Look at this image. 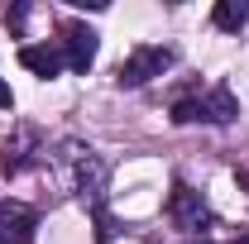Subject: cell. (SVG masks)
<instances>
[{
	"label": "cell",
	"mask_w": 249,
	"mask_h": 244,
	"mask_svg": "<svg viewBox=\"0 0 249 244\" xmlns=\"http://www.w3.org/2000/svg\"><path fill=\"white\" fill-rule=\"evenodd\" d=\"M34 144H38V134H34V129H19V139L5 144V153H0V168H5V173H24V163L34 158L29 153Z\"/></svg>",
	"instance_id": "9"
},
{
	"label": "cell",
	"mask_w": 249,
	"mask_h": 244,
	"mask_svg": "<svg viewBox=\"0 0 249 244\" xmlns=\"http://www.w3.org/2000/svg\"><path fill=\"white\" fill-rule=\"evenodd\" d=\"M211 24L220 34H240L249 24V0H220L216 10H211Z\"/></svg>",
	"instance_id": "8"
},
{
	"label": "cell",
	"mask_w": 249,
	"mask_h": 244,
	"mask_svg": "<svg viewBox=\"0 0 249 244\" xmlns=\"http://www.w3.org/2000/svg\"><path fill=\"white\" fill-rule=\"evenodd\" d=\"M196 105H201V120H211V124H230L240 115V101H235V91L225 82H216L206 96H196Z\"/></svg>",
	"instance_id": "6"
},
{
	"label": "cell",
	"mask_w": 249,
	"mask_h": 244,
	"mask_svg": "<svg viewBox=\"0 0 249 244\" xmlns=\"http://www.w3.org/2000/svg\"><path fill=\"white\" fill-rule=\"evenodd\" d=\"M230 244H249V230H245V235H240V240H230Z\"/></svg>",
	"instance_id": "14"
},
{
	"label": "cell",
	"mask_w": 249,
	"mask_h": 244,
	"mask_svg": "<svg viewBox=\"0 0 249 244\" xmlns=\"http://www.w3.org/2000/svg\"><path fill=\"white\" fill-rule=\"evenodd\" d=\"M38 211L24 201H0V244H34Z\"/></svg>",
	"instance_id": "5"
},
{
	"label": "cell",
	"mask_w": 249,
	"mask_h": 244,
	"mask_svg": "<svg viewBox=\"0 0 249 244\" xmlns=\"http://www.w3.org/2000/svg\"><path fill=\"white\" fill-rule=\"evenodd\" d=\"M192 120H201V105H196V96H182L173 105V124H192Z\"/></svg>",
	"instance_id": "10"
},
{
	"label": "cell",
	"mask_w": 249,
	"mask_h": 244,
	"mask_svg": "<svg viewBox=\"0 0 249 244\" xmlns=\"http://www.w3.org/2000/svg\"><path fill=\"white\" fill-rule=\"evenodd\" d=\"M24 15H29V5H10V10H5V24H10V29H24Z\"/></svg>",
	"instance_id": "11"
},
{
	"label": "cell",
	"mask_w": 249,
	"mask_h": 244,
	"mask_svg": "<svg viewBox=\"0 0 249 244\" xmlns=\"http://www.w3.org/2000/svg\"><path fill=\"white\" fill-rule=\"evenodd\" d=\"M19 62L29 67L34 77H58V72H62L58 43H24V48H19Z\"/></svg>",
	"instance_id": "7"
},
{
	"label": "cell",
	"mask_w": 249,
	"mask_h": 244,
	"mask_svg": "<svg viewBox=\"0 0 249 244\" xmlns=\"http://www.w3.org/2000/svg\"><path fill=\"white\" fill-rule=\"evenodd\" d=\"M192 244H211V240H192Z\"/></svg>",
	"instance_id": "15"
},
{
	"label": "cell",
	"mask_w": 249,
	"mask_h": 244,
	"mask_svg": "<svg viewBox=\"0 0 249 244\" xmlns=\"http://www.w3.org/2000/svg\"><path fill=\"white\" fill-rule=\"evenodd\" d=\"M168 215H173V225L187 230V235H196V230H206V225H211V206H206V196H201V192H192L187 182L173 187V196H168Z\"/></svg>",
	"instance_id": "3"
},
{
	"label": "cell",
	"mask_w": 249,
	"mask_h": 244,
	"mask_svg": "<svg viewBox=\"0 0 249 244\" xmlns=\"http://www.w3.org/2000/svg\"><path fill=\"white\" fill-rule=\"evenodd\" d=\"M173 67V48H154V43H139L129 58L120 62V72H115V87H144V82H154Z\"/></svg>",
	"instance_id": "1"
},
{
	"label": "cell",
	"mask_w": 249,
	"mask_h": 244,
	"mask_svg": "<svg viewBox=\"0 0 249 244\" xmlns=\"http://www.w3.org/2000/svg\"><path fill=\"white\" fill-rule=\"evenodd\" d=\"M240 187H245V192H249V173H240Z\"/></svg>",
	"instance_id": "13"
},
{
	"label": "cell",
	"mask_w": 249,
	"mask_h": 244,
	"mask_svg": "<svg viewBox=\"0 0 249 244\" xmlns=\"http://www.w3.org/2000/svg\"><path fill=\"white\" fill-rule=\"evenodd\" d=\"M72 153V192L82 201H91V211H101V192H106V163L91 149H67Z\"/></svg>",
	"instance_id": "2"
},
{
	"label": "cell",
	"mask_w": 249,
	"mask_h": 244,
	"mask_svg": "<svg viewBox=\"0 0 249 244\" xmlns=\"http://www.w3.org/2000/svg\"><path fill=\"white\" fill-rule=\"evenodd\" d=\"M10 105H15V96H10V87H5V82H0V110H10Z\"/></svg>",
	"instance_id": "12"
},
{
	"label": "cell",
	"mask_w": 249,
	"mask_h": 244,
	"mask_svg": "<svg viewBox=\"0 0 249 244\" xmlns=\"http://www.w3.org/2000/svg\"><path fill=\"white\" fill-rule=\"evenodd\" d=\"M62 38H58V53H62V67H72V72H87L96 62V29H87V24H62Z\"/></svg>",
	"instance_id": "4"
}]
</instances>
